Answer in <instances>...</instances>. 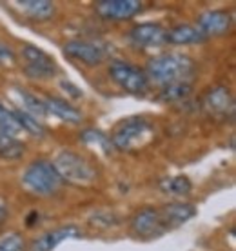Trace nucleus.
Instances as JSON below:
<instances>
[{"instance_id": "1", "label": "nucleus", "mask_w": 236, "mask_h": 251, "mask_svg": "<svg viewBox=\"0 0 236 251\" xmlns=\"http://www.w3.org/2000/svg\"><path fill=\"white\" fill-rule=\"evenodd\" d=\"M147 80L155 84H174V82H189L196 73V62L184 53H164L151 58L145 68Z\"/></svg>"}, {"instance_id": "2", "label": "nucleus", "mask_w": 236, "mask_h": 251, "mask_svg": "<svg viewBox=\"0 0 236 251\" xmlns=\"http://www.w3.org/2000/svg\"><path fill=\"white\" fill-rule=\"evenodd\" d=\"M155 135V127L149 120L140 119V117H131V119L122 120L115 127V131L109 138L115 150L120 151H135L138 148L149 142Z\"/></svg>"}, {"instance_id": "3", "label": "nucleus", "mask_w": 236, "mask_h": 251, "mask_svg": "<svg viewBox=\"0 0 236 251\" xmlns=\"http://www.w3.org/2000/svg\"><path fill=\"white\" fill-rule=\"evenodd\" d=\"M62 178L56 173L55 166L49 160H35L25 168L22 175V186L33 195H53L60 188Z\"/></svg>"}, {"instance_id": "4", "label": "nucleus", "mask_w": 236, "mask_h": 251, "mask_svg": "<svg viewBox=\"0 0 236 251\" xmlns=\"http://www.w3.org/2000/svg\"><path fill=\"white\" fill-rule=\"evenodd\" d=\"M53 166L60 178L71 184H91L96 180L94 168L87 162V158H84L75 151H60L53 160Z\"/></svg>"}, {"instance_id": "5", "label": "nucleus", "mask_w": 236, "mask_h": 251, "mask_svg": "<svg viewBox=\"0 0 236 251\" xmlns=\"http://www.w3.org/2000/svg\"><path fill=\"white\" fill-rule=\"evenodd\" d=\"M109 76L113 82L131 95H142L149 88V80L142 69L129 62L115 60L109 64Z\"/></svg>"}, {"instance_id": "6", "label": "nucleus", "mask_w": 236, "mask_h": 251, "mask_svg": "<svg viewBox=\"0 0 236 251\" xmlns=\"http://www.w3.org/2000/svg\"><path fill=\"white\" fill-rule=\"evenodd\" d=\"M22 58H24V71L29 78L35 80H46L56 73L55 58L47 55L42 48L33 44H25L22 48Z\"/></svg>"}, {"instance_id": "7", "label": "nucleus", "mask_w": 236, "mask_h": 251, "mask_svg": "<svg viewBox=\"0 0 236 251\" xmlns=\"http://www.w3.org/2000/svg\"><path fill=\"white\" fill-rule=\"evenodd\" d=\"M131 231L137 235L138 239L151 240L160 237L164 233L169 231L167 224L164 222L160 209L155 207H145L142 211H138L133 219H131Z\"/></svg>"}, {"instance_id": "8", "label": "nucleus", "mask_w": 236, "mask_h": 251, "mask_svg": "<svg viewBox=\"0 0 236 251\" xmlns=\"http://www.w3.org/2000/svg\"><path fill=\"white\" fill-rule=\"evenodd\" d=\"M94 11L104 20H129L142 11V2L138 0H98Z\"/></svg>"}, {"instance_id": "9", "label": "nucleus", "mask_w": 236, "mask_h": 251, "mask_svg": "<svg viewBox=\"0 0 236 251\" xmlns=\"http://www.w3.org/2000/svg\"><path fill=\"white\" fill-rule=\"evenodd\" d=\"M204 107L216 119H233L235 115V99L227 88L214 86L204 97Z\"/></svg>"}, {"instance_id": "10", "label": "nucleus", "mask_w": 236, "mask_h": 251, "mask_svg": "<svg viewBox=\"0 0 236 251\" xmlns=\"http://www.w3.org/2000/svg\"><path fill=\"white\" fill-rule=\"evenodd\" d=\"M82 235H84L82 229L78 226H75V224L55 227V229H49V231H46L44 235H40L38 239L33 240L31 251H53L62 244V242H66V240L80 239Z\"/></svg>"}, {"instance_id": "11", "label": "nucleus", "mask_w": 236, "mask_h": 251, "mask_svg": "<svg viewBox=\"0 0 236 251\" xmlns=\"http://www.w3.org/2000/svg\"><path fill=\"white\" fill-rule=\"evenodd\" d=\"M64 53L78 62H84L86 66H98L106 58V50L102 46L87 40H69L64 46Z\"/></svg>"}, {"instance_id": "12", "label": "nucleus", "mask_w": 236, "mask_h": 251, "mask_svg": "<svg viewBox=\"0 0 236 251\" xmlns=\"http://www.w3.org/2000/svg\"><path fill=\"white\" fill-rule=\"evenodd\" d=\"M233 17L224 9H209L198 17V31L207 37H222L231 29Z\"/></svg>"}, {"instance_id": "13", "label": "nucleus", "mask_w": 236, "mask_h": 251, "mask_svg": "<svg viewBox=\"0 0 236 251\" xmlns=\"http://www.w3.org/2000/svg\"><path fill=\"white\" fill-rule=\"evenodd\" d=\"M167 37V29L162 24H153V22H145V24L135 25L129 31L131 42L138 48H156L165 42Z\"/></svg>"}, {"instance_id": "14", "label": "nucleus", "mask_w": 236, "mask_h": 251, "mask_svg": "<svg viewBox=\"0 0 236 251\" xmlns=\"http://www.w3.org/2000/svg\"><path fill=\"white\" fill-rule=\"evenodd\" d=\"M160 213L169 229H173V227L182 226L187 220L193 219L196 215V207L193 204H187V202H171V204H165L162 207Z\"/></svg>"}, {"instance_id": "15", "label": "nucleus", "mask_w": 236, "mask_h": 251, "mask_svg": "<svg viewBox=\"0 0 236 251\" xmlns=\"http://www.w3.org/2000/svg\"><path fill=\"white\" fill-rule=\"evenodd\" d=\"M47 115H53L56 119L69 122V124H78L82 122V113L76 109L75 106H71L69 102L62 100V99H44Z\"/></svg>"}, {"instance_id": "16", "label": "nucleus", "mask_w": 236, "mask_h": 251, "mask_svg": "<svg viewBox=\"0 0 236 251\" xmlns=\"http://www.w3.org/2000/svg\"><path fill=\"white\" fill-rule=\"evenodd\" d=\"M205 37L198 31V27L189 24H180L169 29L167 37H165V42L173 46H189V44H200L204 42Z\"/></svg>"}, {"instance_id": "17", "label": "nucleus", "mask_w": 236, "mask_h": 251, "mask_svg": "<svg viewBox=\"0 0 236 251\" xmlns=\"http://www.w3.org/2000/svg\"><path fill=\"white\" fill-rule=\"evenodd\" d=\"M17 6L20 11H24L29 19L37 20V22L49 20L56 11L55 4L49 0H24V2L20 0V2H17Z\"/></svg>"}, {"instance_id": "18", "label": "nucleus", "mask_w": 236, "mask_h": 251, "mask_svg": "<svg viewBox=\"0 0 236 251\" xmlns=\"http://www.w3.org/2000/svg\"><path fill=\"white\" fill-rule=\"evenodd\" d=\"M13 91H15V97L19 99L22 111L29 113L37 120L47 117V109H46V104H44L42 99H38V97H35L33 93H29V91H25L22 88H15Z\"/></svg>"}, {"instance_id": "19", "label": "nucleus", "mask_w": 236, "mask_h": 251, "mask_svg": "<svg viewBox=\"0 0 236 251\" xmlns=\"http://www.w3.org/2000/svg\"><path fill=\"white\" fill-rule=\"evenodd\" d=\"M80 142H84L86 146L89 148H96L100 150L104 155H111L115 148L111 144V138L107 137L104 131H100V129H94V127H89V129H84L80 133Z\"/></svg>"}, {"instance_id": "20", "label": "nucleus", "mask_w": 236, "mask_h": 251, "mask_svg": "<svg viewBox=\"0 0 236 251\" xmlns=\"http://www.w3.org/2000/svg\"><path fill=\"white\" fill-rule=\"evenodd\" d=\"M193 91V86H191V82H174V84H167V86H164L160 91V99L162 102H180V100H186L187 97L191 95Z\"/></svg>"}, {"instance_id": "21", "label": "nucleus", "mask_w": 236, "mask_h": 251, "mask_svg": "<svg viewBox=\"0 0 236 251\" xmlns=\"http://www.w3.org/2000/svg\"><path fill=\"white\" fill-rule=\"evenodd\" d=\"M158 186H160V189L164 193H167V195H187V193H191V189H193L191 180L184 175L164 178V180H160Z\"/></svg>"}, {"instance_id": "22", "label": "nucleus", "mask_w": 236, "mask_h": 251, "mask_svg": "<svg viewBox=\"0 0 236 251\" xmlns=\"http://www.w3.org/2000/svg\"><path fill=\"white\" fill-rule=\"evenodd\" d=\"M20 133H24V131L20 129L19 122H17V119H15L13 109L6 107L2 102H0V135L17 138Z\"/></svg>"}, {"instance_id": "23", "label": "nucleus", "mask_w": 236, "mask_h": 251, "mask_svg": "<svg viewBox=\"0 0 236 251\" xmlns=\"http://www.w3.org/2000/svg\"><path fill=\"white\" fill-rule=\"evenodd\" d=\"M15 113V119L19 122L20 129L25 133H29L33 137H44L46 135V127H44L42 122H38L35 117H31L29 113H25L22 109H13Z\"/></svg>"}, {"instance_id": "24", "label": "nucleus", "mask_w": 236, "mask_h": 251, "mask_svg": "<svg viewBox=\"0 0 236 251\" xmlns=\"http://www.w3.org/2000/svg\"><path fill=\"white\" fill-rule=\"evenodd\" d=\"M25 146L15 137H4L0 135V157L7 158V160H17V158L24 157Z\"/></svg>"}, {"instance_id": "25", "label": "nucleus", "mask_w": 236, "mask_h": 251, "mask_svg": "<svg viewBox=\"0 0 236 251\" xmlns=\"http://www.w3.org/2000/svg\"><path fill=\"white\" fill-rule=\"evenodd\" d=\"M0 251H25L24 239L20 233H7L0 239Z\"/></svg>"}, {"instance_id": "26", "label": "nucleus", "mask_w": 236, "mask_h": 251, "mask_svg": "<svg viewBox=\"0 0 236 251\" xmlns=\"http://www.w3.org/2000/svg\"><path fill=\"white\" fill-rule=\"evenodd\" d=\"M17 64V55L7 44L0 40V66H15Z\"/></svg>"}, {"instance_id": "27", "label": "nucleus", "mask_w": 236, "mask_h": 251, "mask_svg": "<svg viewBox=\"0 0 236 251\" xmlns=\"http://www.w3.org/2000/svg\"><path fill=\"white\" fill-rule=\"evenodd\" d=\"M60 88H62L64 91H69V97H73V99H82V97H84V91H82L80 88H76L73 82L62 80L60 82Z\"/></svg>"}, {"instance_id": "28", "label": "nucleus", "mask_w": 236, "mask_h": 251, "mask_svg": "<svg viewBox=\"0 0 236 251\" xmlns=\"http://www.w3.org/2000/svg\"><path fill=\"white\" fill-rule=\"evenodd\" d=\"M6 213H7L6 202H4V201H0V222L4 220V217H6Z\"/></svg>"}]
</instances>
